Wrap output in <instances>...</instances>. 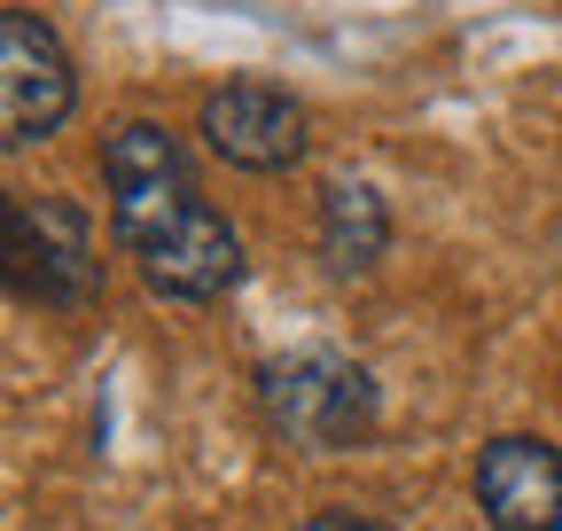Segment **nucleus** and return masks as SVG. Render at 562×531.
I'll return each instance as SVG.
<instances>
[{"mask_svg":"<svg viewBox=\"0 0 562 531\" xmlns=\"http://www.w3.org/2000/svg\"><path fill=\"white\" fill-rule=\"evenodd\" d=\"M258 407L266 430L297 453H351L383 422V391L360 360L344 352H281L258 368Z\"/></svg>","mask_w":562,"mask_h":531,"instance_id":"1","label":"nucleus"},{"mask_svg":"<svg viewBox=\"0 0 562 531\" xmlns=\"http://www.w3.org/2000/svg\"><path fill=\"white\" fill-rule=\"evenodd\" d=\"M9 297L47 313H79L102 297L94 219L70 195H9Z\"/></svg>","mask_w":562,"mask_h":531,"instance_id":"2","label":"nucleus"},{"mask_svg":"<svg viewBox=\"0 0 562 531\" xmlns=\"http://www.w3.org/2000/svg\"><path fill=\"white\" fill-rule=\"evenodd\" d=\"M70 102H79V71H70L55 24H40L32 9H0V142L9 149L47 142V133H63Z\"/></svg>","mask_w":562,"mask_h":531,"instance_id":"3","label":"nucleus"},{"mask_svg":"<svg viewBox=\"0 0 562 531\" xmlns=\"http://www.w3.org/2000/svg\"><path fill=\"white\" fill-rule=\"evenodd\" d=\"M125 250L140 266V282H149V297H165V305H211L243 282V235L203 195L180 204L172 219H157L149 235H133Z\"/></svg>","mask_w":562,"mask_h":531,"instance_id":"4","label":"nucleus"},{"mask_svg":"<svg viewBox=\"0 0 562 531\" xmlns=\"http://www.w3.org/2000/svg\"><path fill=\"white\" fill-rule=\"evenodd\" d=\"M102 188H110L117 242H133L157 219H172L180 204H195V165L180 149V133H165L157 117H125L102 142Z\"/></svg>","mask_w":562,"mask_h":531,"instance_id":"5","label":"nucleus"},{"mask_svg":"<svg viewBox=\"0 0 562 531\" xmlns=\"http://www.w3.org/2000/svg\"><path fill=\"white\" fill-rule=\"evenodd\" d=\"M195 133L235 172H290L305 157V102L281 94L273 79H227V87L203 94Z\"/></svg>","mask_w":562,"mask_h":531,"instance_id":"6","label":"nucleus"},{"mask_svg":"<svg viewBox=\"0 0 562 531\" xmlns=\"http://www.w3.org/2000/svg\"><path fill=\"white\" fill-rule=\"evenodd\" d=\"M476 508L492 531H554L562 523V453L547 438H492L476 453Z\"/></svg>","mask_w":562,"mask_h":531,"instance_id":"7","label":"nucleus"},{"mask_svg":"<svg viewBox=\"0 0 562 531\" xmlns=\"http://www.w3.org/2000/svg\"><path fill=\"white\" fill-rule=\"evenodd\" d=\"M391 250V212H383V195L360 180V172H336L321 188V266L336 282L351 274H375V258Z\"/></svg>","mask_w":562,"mask_h":531,"instance_id":"8","label":"nucleus"},{"mask_svg":"<svg viewBox=\"0 0 562 531\" xmlns=\"http://www.w3.org/2000/svg\"><path fill=\"white\" fill-rule=\"evenodd\" d=\"M305 531H391V523L360 516V508H321V516H305Z\"/></svg>","mask_w":562,"mask_h":531,"instance_id":"9","label":"nucleus"},{"mask_svg":"<svg viewBox=\"0 0 562 531\" xmlns=\"http://www.w3.org/2000/svg\"><path fill=\"white\" fill-rule=\"evenodd\" d=\"M554 531H562V523H554Z\"/></svg>","mask_w":562,"mask_h":531,"instance_id":"10","label":"nucleus"}]
</instances>
